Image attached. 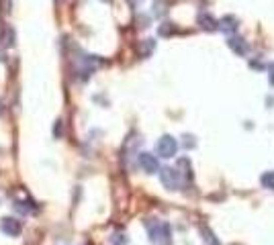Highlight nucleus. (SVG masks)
I'll list each match as a JSON object with an SVG mask.
<instances>
[{
  "label": "nucleus",
  "mask_w": 274,
  "mask_h": 245,
  "mask_svg": "<svg viewBox=\"0 0 274 245\" xmlns=\"http://www.w3.org/2000/svg\"><path fill=\"white\" fill-rule=\"evenodd\" d=\"M147 233H149V241L151 243H168L170 241V227L166 223H160V221H149L147 223Z\"/></svg>",
  "instance_id": "nucleus-1"
},
{
  "label": "nucleus",
  "mask_w": 274,
  "mask_h": 245,
  "mask_svg": "<svg viewBox=\"0 0 274 245\" xmlns=\"http://www.w3.org/2000/svg\"><path fill=\"white\" fill-rule=\"evenodd\" d=\"M160 180H162V184L168 190H178L180 182H182V176H180V172L176 168H162L160 170Z\"/></svg>",
  "instance_id": "nucleus-2"
},
{
  "label": "nucleus",
  "mask_w": 274,
  "mask_h": 245,
  "mask_svg": "<svg viewBox=\"0 0 274 245\" xmlns=\"http://www.w3.org/2000/svg\"><path fill=\"white\" fill-rule=\"evenodd\" d=\"M156 151H158V156H160V158H174V156H176V151H178V143H176V139H174V137L164 135V137L158 141Z\"/></svg>",
  "instance_id": "nucleus-3"
},
{
  "label": "nucleus",
  "mask_w": 274,
  "mask_h": 245,
  "mask_svg": "<svg viewBox=\"0 0 274 245\" xmlns=\"http://www.w3.org/2000/svg\"><path fill=\"white\" fill-rule=\"evenodd\" d=\"M0 231H3L5 235H9V237H17V235H21L23 225H21V221H17L13 217H5L3 221H0Z\"/></svg>",
  "instance_id": "nucleus-4"
},
{
  "label": "nucleus",
  "mask_w": 274,
  "mask_h": 245,
  "mask_svg": "<svg viewBox=\"0 0 274 245\" xmlns=\"http://www.w3.org/2000/svg\"><path fill=\"white\" fill-rule=\"evenodd\" d=\"M139 168L147 174H156L160 170V164L156 160V156H151V153H139Z\"/></svg>",
  "instance_id": "nucleus-5"
},
{
  "label": "nucleus",
  "mask_w": 274,
  "mask_h": 245,
  "mask_svg": "<svg viewBox=\"0 0 274 245\" xmlns=\"http://www.w3.org/2000/svg\"><path fill=\"white\" fill-rule=\"evenodd\" d=\"M217 29L219 31H223V33H227V35H231V33H235L237 31V19L235 17H223L221 21H217Z\"/></svg>",
  "instance_id": "nucleus-6"
},
{
  "label": "nucleus",
  "mask_w": 274,
  "mask_h": 245,
  "mask_svg": "<svg viewBox=\"0 0 274 245\" xmlns=\"http://www.w3.org/2000/svg\"><path fill=\"white\" fill-rule=\"evenodd\" d=\"M227 45L237 53V55H248V41H243L241 37H229L227 39Z\"/></svg>",
  "instance_id": "nucleus-7"
},
{
  "label": "nucleus",
  "mask_w": 274,
  "mask_h": 245,
  "mask_svg": "<svg viewBox=\"0 0 274 245\" xmlns=\"http://www.w3.org/2000/svg\"><path fill=\"white\" fill-rule=\"evenodd\" d=\"M199 25H201V29H205V31H217V21L213 19L209 13H201V15H199Z\"/></svg>",
  "instance_id": "nucleus-8"
},
{
  "label": "nucleus",
  "mask_w": 274,
  "mask_h": 245,
  "mask_svg": "<svg viewBox=\"0 0 274 245\" xmlns=\"http://www.w3.org/2000/svg\"><path fill=\"white\" fill-rule=\"evenodd\" d=\"M0 45L3 47H13L15 45V31L11 27H5L0 31Z\"/></svg>",
  "instance_id": "nucleus-9"
},
{
  "label": "nucleus",
  "mask_w": 274,
  "mask_h": 245,
  "mask_svg": "<svg viewBox=\"0 0 274 245\" xmlns=\"http://www.w3.org/2000/svg\"><path fill=\"white\" fill-rule=\"evenodd\" d=\"M154 49H156V41L154 39H145L141 43V47H139V53H141V57H147Z\"/></svg>",
  "instance_id": "nucleus-10"
},
{
  "label": "nucleus",
  "mask_w": 274,
  "mask_h": 245,
  "mask_svg": "<svg viewBox=\"0 0 274 245\" xmlns=\"http://www.w3.org/2000/svg\"><path fill=\"white\" fill-rule=\"evenodd\" d=\"M262 186L264 188H270V190H274V172H266L264 176H262Z\"/></svg>",
  "instance_id": "nucleus-11"
},
{
  "label": "nucleus",
  "mask_w": 274,
  "mask_h": 245,
  "mask_svg": "<svg viewBox=\"0 0 274 245\" xmlns=\"http://www.w3.org/2000/svg\"><path fill=\"white\" fill-rule=\"evenodd\" d=\"M174 33H176V27H174L172 23H164V25L160 27V35H164V37H166V35H174Z\"/></svg>",
  "instance_id": "nucleus-12"
},
{
  "label": "nucleus",
  "mask_w": 274,
  "mask_h": 245,
  "mask_svg": "<svg viewBox=\"0 0 274 245\" xmlns=\"http://www.w3.org/2000/svg\"><path fill=\"white\" fill-rule=\"evenodd\" d=\"M164 0H156V15L160 17V15H164Z\"/></svg>",
  "instance_id": "nucleus-13"
},
{
  "label": "nucleus",
  "mask_w": 274,
  "mask_h": 245,
  "mask_svg": "<svg viewBox=\"0 0 274 245\" xmlns=\"http://www.w3.org/2000/svg\"><path fill=\"white\" fill-rule=\"evenodd\" d=\"M143 3V0H127V5H131V7H139Z\"/></svg>",
  "instance_id": "nucleus-14"
},
{
  "label": "nucleus",
  "mask_w": 274,
  "mask_h": 245,
  "mask_svg": "<svg viewBox=\"0 0 274 245\" xmlns=\"http://www.w3.org/2000/svg\"><path fill=\"white\" fill-rule=\"evenodd\" d=\"M270 82L274 84V64H270Z\"/></svg>",
  "instance_id": "nucleus-15"
},
{
  "label": "nucleus",
  "mask_w": 274,
  "mask_h": 245,
  "mask_svg": "<svg viewBox=\"0 0 274 245\" xmlns=\"http://www.w3.org/2000/svg\"><path fill=\"white\" fill-rule=\"evenodd\" d=\"M0 112H3V104H0Z\"/></svg>",
  "instance_id": "nucleus-16"
}]
</instances>
